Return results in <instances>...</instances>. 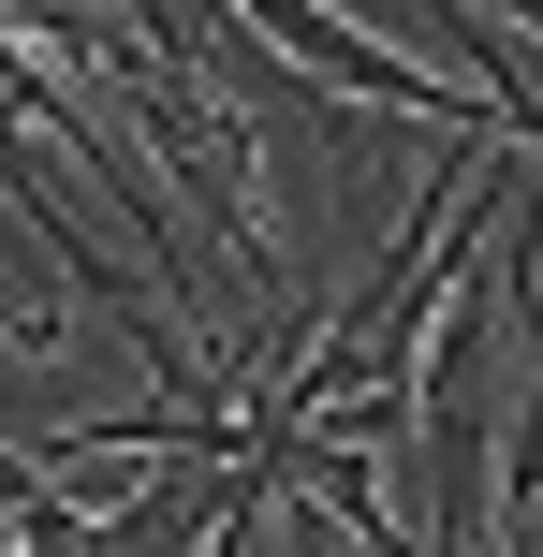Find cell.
I'll return each instance as SVG.
<instances>
[{"instance_id":"1","label":"cell","mask_w":543,"mask_h":557,"mask_svg":"<svg viewBox=\"0 0 543 557\" xmlns=\"http://www.w3.org/2000/svg\"><path fill=\"white\" fill-rule=\"evenodd\" d=\"M221 15H235V29H264V45H280L309 88H338V103H382V117H499L485 88L456 103V88H441L427 59L368 45V29H353V15H323V0H221Z\"/></svg>"}]
</instances>
